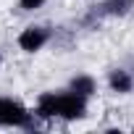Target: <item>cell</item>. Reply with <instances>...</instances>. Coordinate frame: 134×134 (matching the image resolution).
<instances>
[{"mask_svg":"<svg viewBox=\"0 0 134 134\" xmlns=\"http://www.w3.org/2000/svg\"><path fill=\"white\" fill-rule=\"evenodd\" d=\"M131 131H134V126H131Z\"/></svg>","mask_w":134,"mask_h":134,"instance_id":"9","label":"cell"},{"mask_svg":"<svg viewBox=\"0 0 134 134\" xmlns=\"http://www.w3.org/2000/svg\"><path fill=\"white\" fill-rule=\"evenodd\" d=\"M105 84L108 92L116 97H126L134 92V74L126 69V66H113V69L105 74Z\"/></svg>","mask_w":134,"mask_h":134,"instance_id":"5","label":"cell"},{"mask_svg":"<svg viewBox=\"0 0 134 134\" xmlns=\"http://www.w3.org/2000/svg\"><path fill=\"white\" fill-rule=\"evenodd\" d=\"M66 90H71L74 95H79V97H84V100H92L95 95H97V79L92 76V74H74L71 79H69V84H66Z\"/></svg>","mask_w":134,"mask_h":134,"instance_id":"6","label":"cell"},{"mask_svg":"<svg viewBox=\"0 0 134 134\" xmlns=\"http://www.w3.org/2000/svg\"><path fill=\"white\" fill-rule=\"evenodd\" d=\"M53 40H55V29L47 26V24H26V26L16 34V45H19V50L26 53V55L42 53Z\"/></svg>","mask_w":134,"mask_h":134,"instance_id":"3","label":"cell"},{"mask_svg":"<svg viewBox=\"0 0 134 134\" xmlns=\"http://www.w3.org/2000/svg\"><path fill=\"white\" fill-rule=\"evenodd\" d=\"M45 3H47V0H19V8L24 13H32V11H40Z\"/></svg>","mask_w":134,"mask_h":134,"instance_id":"7","label":"cell"},{"mask_svg":"<svg viewBox=\"0 0 134 134\" xmlns=\"http://www.w3.org/2000/svg\"><path fill=\"white\" fill-rule=\"evenodd\" d=\"M32 110H34L37 118H42L45 124H53V121L74 124V121L87 118V113H90V100L74 95L71 90H47V92H40V95H37Z\"/></svg>","mask_w":134,"mask_h":134,"instance_id":"1","label":"cell"},{"mask_svg":"<svg viewBox=\"0 0 134 134\" xmlns=\"http://www.w3.org/2000/svg\"><path fill=\"white\" fill-rule=\"evenodd\" d=\"M47 126L32 108H26L19 97L0 95V129H21V131H37Z\"/></svg>","mask_w":134,"mask_h":134,"instance_id":"2","label":"cell"},{"mask_svg":"<svg viewBox=\"0 0 134 134\" xmlns=\"http://www.w3.org/2000/svg\"><path fill=\"white\" fill-rule=\"evenodd\" d=\"M0 66H3V50H0Z\"/></svg>","mask_w":134,"mask_h":134,"instance_id":"8","label":"cell"},{"mask_svg":"<svg viewBox=\"0 0 134 134\" xmlns=\"http://www.w3.org/2000/svg\"><path fill=\"white\" fill-rule=\"evenodd\" d=\"M134 11V0H100V3L90 5L87 16L82 19L84 26L95 29L100 21H108V19H124Z\"/></svg>","mask_w":134,"mask_h":134,"instance_id":"4","label":"cell"}]
</instances>
